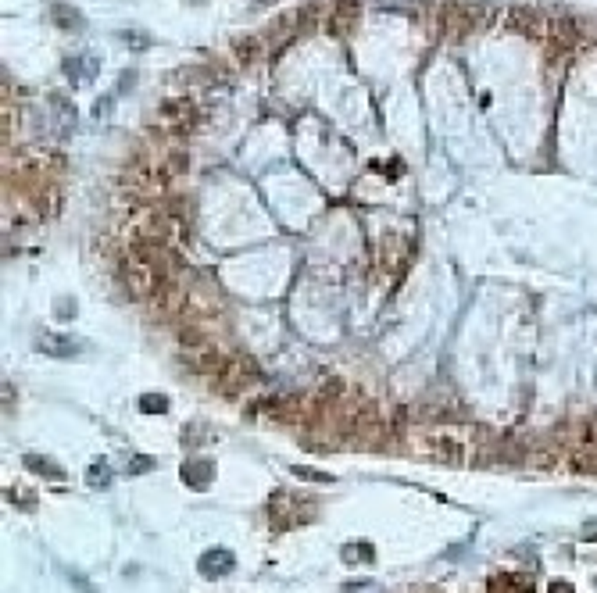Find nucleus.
<instances>
[{
  "mask_svg": "<svg viewBox=\"0 0 597 593\" xmlns=\"http://www.w3.org/2000/svg\"><path fill=\"white\" fill-rule=\"evenodd\" d=\"M473 29H476L473 8H465V4H444V11H440V33H444V40H465Z\"/></svg>",
  "mask_w": 597,
  "mask_h": 593,
  "instance_id": "obj_1",
  "label": "nucleus"
},
{
  "mask_svg": "<svg viewBox=\"0 0 597 593\" xmlns=\"http://www.w3.org/2000/svg\"><path fill=\"white\" fill-rule=\"evenodd\" d=\"M547 40L554 47L569 50V47H576L583 40V29H580V22L573 15H554V18H547Z\"/></svg>",
  "mask_w": 597,
  "mask_h": 593,
  "instance_id": "obj_2",
  "label": "nucleus"
},
{
  "mask_svg": "<svg viewBox=\"0 0 597 593\" xmlns=\"http://www.w3.org/2000/svg\"><path fill=\"white\" fill-rule=\"evenodd\" d=\"M354 18H358V4H354V0H340V4H336V11H329V18H326L329 36H336V40L351 36Z\"/></svg>",
  "mask_w": 597,
  "mask_h": 593,
  "instance_id": "obj_3",
  "label": "nucleus"
},
{
  "mask_svg": "<svg viewBox=\"0 0 597 593\" xmlns=\"http://www.w3.org/2000/svg\"><path fill=\"white\" fill-rule=\"evenodd\" d=\"M508 22H512L515 33H522V36H529V40H540V36L547 33V22H544L537 11H533V8H512Z\"/></svg>",
  "mask_w": 597,
  "mask_h": 593,
  "instance_id": "obj_4",
  "label": "nucleus"
},
{
  "mask_svg": "<svg viewBox=\"0 0 597 593\" xmlns=\"http://www.w3.org/2000/svg\"><path fill=\"white\" fill-rule=\"evenodd\" d=\"M194 122H197V111L186 104V101H182V104L172 101V104H165V111H161V126L172 129V133H190Z\"/></svg>",
  "mask_w": 597,
  "mask_h": 593,
  "instance_id": "obj_5",
  "label": "nucleus"
},
{
  "mask_svg": "<svg viewBox=\"0 0 597 593\" xmlns=\"http://www.w3.org/2000/svg\"><path fill=\"white\" fill-rule=\"evenodd\" d=\"M258 54H261V43H258L254 36H240V40L233 43V57H236V65H243V68L254 65Z\"/></svg>",
  "mask_w": 597,
  "mask_h": 593,
  "instance_id": "obj_6",
  "label": "nucleus"
},
{
  "mask_svg": "<svg viewBox=\"0 0 597 593\" xmlns=\"http://www.w3.org/2000/svg\"><path fill=\"white\" fill-rule=\"evenodd\" d=\"M186 307H194V311H218L222 300L215 297V290H186Z\"/></svg>",
  "mask_w": 597,
  "mask_h": 593,
  "instance_id": "obj_7",
  "label": "nucleus"
},
{
  "mask_svg": "<svg viewBox=\"0 0 597 593\" xmlns=\"http://www.w3.org/2000/svg\"><path fill=\"white\" fill-rule=\"evenodd\" d=\"M54 22H57V25H69V29H79V25H82L79 15H72V8H61V4L54 8Z\"/></svg>",
  "mask_w": 597,
  "mask_h": 593,
  "instance_id": "obj_8",
  "label": "nucleus"
},
{
  "mask_svg": "<svg viewBox=\"0 0 597 593\" xmlns=\"http://www.w3.org/2000/svg\"><path fill=\"white\" fill-rule=\"evenodd\" d=\"M40 343H43L47 351H57V354H65V351H79V343H75V339H50V336H43Z\"/></svg>",
  "mask_w": 597,
  "mask_h": 593,
  "instance_id": "obj_9",
  "label": "nucleus"
},
{
  "mask_svg": "<svg viewBox=\"0 0 597 593\" xmlns=\"http://www.w3.org/2000/svg\"><path fill=\"white\" fill-rule=\"evenodd\" d=\"M233 565V561L226 557V550H215V565H211V561H201V569L204 572H215V569H229Z\"/></svg>",
  "mask_w": 597,
  "mask_h": 593,
  "instance_id": "obj_10",
  "label": "nucleus"
},
{
  "mask_svg": "<svg viewBox=\"0 0 597 593\" xmlns=\"http://www.w3.org/2000/svg\"><path fill=\"white\" fill-rule=\"evenodd\" d=\"M143 408H165L161 397H143Z\"/></svg>",
  "mask_w": 597,
  "mask_h": 593,
  "instance_id": "obj_11",
  "label": "nucleus"
}]
</instances>
